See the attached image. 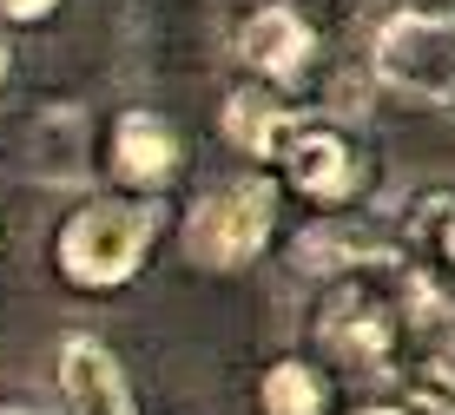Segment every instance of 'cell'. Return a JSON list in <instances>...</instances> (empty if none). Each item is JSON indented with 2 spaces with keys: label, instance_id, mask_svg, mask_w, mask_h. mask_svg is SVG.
Instances as JSON below:
<instances>
[{
  "label": "cell",
  "instance_id": "15",
  "mask_svg": "<svg viewBox=\"0 0 455 415\" xmlns=\"http://www.w3.org/2000/svg\"><path fill=\"white\" fill-rule=\"evenodd\" d=\"M53 13H60V0H0V20L7 27H40Z\"/></svg>",
  "mask_w": 455,
  "mask_h": 415
},
{
  "label": "cell",
  "instance_id": "1",
  "mask_svg": "<svg viewBox=\"0 0 455 415\" xmlns=\"http://www.w3.org/2000/svg\"><path fill=\"white\" fill-rule=\"evenodd\" d=\"M152 237H159V204L152 198H86L60 218L53 231V270L67 291H86V297H106V291H125L146 264Z\"/></svg>",
  "mask_w": 455,
  "mask_h": 415
},
{
  "label": "cell",
  "instance_id": "18",
  "mask_svg": "<svg viewBox=\"0 0 455 415\" xmlns=\"http://www.w3.org/2000/svg\"><path fill=\"white\" fill-rule=\"evenodd\" d=\"M7 73H13V46H7V20H0V86H7Z\"/></svg>",
  "mask_w": 455,
  "mask_h": 415
},
{
  "label": "cell",
  "instance_id": "8",
  "mask_svg": "<svg viewBox=\"0 0 455 415\" xmlns=\"http://www.w3.org/2000/svg\"><path fill=\"white\" fill-rule=\"evenodd\" d=\"M27 179L53 185V191H80L92 179V119L86 106H40L27 125Z\"/></svg>",
  "mask_w": 455,
  "mask_h": 415
},
{
  "label": "cell",
  "instance_id": "7",
  "mask_svg": "<svg viewBox=\"0 0 455 415\" xmlns=\"http://www.w3.org/2000/svg\"><path fill=\"white\" fill-rule=\"evenodd\" d=\"M185 165V139L179 125L165 113H152V106H125L113 119V132H106V172H113L119 191H132V198H159V191L179 179Z\"/></svg>",
  "mask_w": 455,
  "mask_h": 415
},
{
  "label": "cell",
  "instance_id": "6",
  "mask_svg": "<svg viewBox=\"0 0 455 415\" xmlns=\"http://www.w3.org/2000/svg\"><path fill=\"white\" fill-rule=\"evenodd\" d=\"M277 172H284V185L297 191V198H310V204H323V211H343V204H356L363 198V185H370V158L363 146H356L343 125L331 119H297V132L284 139V152L271 158Z\"/></svg>",
  "mask_w": 455,
  "mask_h": 415
},
{
  "label": "cell",
  "instance_id": "12",
  "mask_svg": "<svg viewBox=\"0 0 455 415\" xmlns=\"http://www.w3.org/2000/svg\"><path fill=\"white\" fill-rule=\"evenodd\" d=\"M337 389L310 356H277L258 376V415H331Z\"/></svg>",
  "mask_w": 455,
  "mask_h": 415
},
{
  "label": "cell",
  "instance_id": "16",
  "mask_svg": "<svg viewBox=\"0 0 455 415\" xmlns=\"http://www.w3.org/2000/svg\"><path fill=\"white\" fill-rule=\"evenodd\" d=\"M0 415H53V409L34 403V395H0Z\"/></svg>",
  "mask_w": 455,
  "mask_h": 415
},
{
  "label": "cell",
  "instance_id": "3",
  "mask_svg": "<svg viewBox=\"0 0 455 415\" xmlns=\"http://www.w3.org/2000/svg\"><path fill=\"white\" fill-rule=\"evenodd\" d=\"M310 337L317 349L350 370L356 382H403V337H396V297L370 283V270L331 277V291L310 310Z\"/></svg>",
  "mask_w": 455,
  "mask_h": 415
},
{
  "label": "cell",
  "instance_id": "5",
  "mask_svg": "<svg viewBox=\"0 0 455 415\" xmlns=\"http://www.w3.org/2000/svg\"><path fill=\"white\" fill-rule=\"evenodd\" d=\"M231 53H238L244 79H258V86L271 92H304L310 79H317V60H323V34L317 20H310L304 7H291V0H258V7L238 20V34H231Z\"/></svg>",
  "mask_w": 455,
  "mask_h": 415
},
{
  "label": "cell",
  "instance_id": "17",
  "mask_svg": "<svg viewBox=\"0 0 455 415\" xmlns=\"http://www.w3.org/2000/svg\"><path fill=\"white\" fill-rule=\"evenodd\" d=\"M356 415H422V409H410V403H363Z\"/></svg>",
  "mask_w": 455,
  "mask_h": 415
},
{
  "label": "cell",
  "instance_id": "13",
  "mask_svg": "<svg viewBox=\"0 0 455 415\" xmlns=\"http://www.w3.org/2000/svg\"><path fill=\"white\" fill-rule=\"evenodd\" d=\"M403 403L422 409V415H455V349H422L410 363Z\"/></svg>",
  "mask_w": 455,
  "mask_h": 415
},
{
  "label": "cell",
  "instance_id": "11",
  "mask_svg": "<svg viewBox=\"0 0 455 415\" xmlns=\"http://www.w3.org/2000/svg\"><path fill=\"white\" fill-rule=\"evenodd\" d=\"M297 119H304V113H297L284 92L258 86V79L231 86L225 106H218V132H225V146L244 152V158H258V165H271V158L284 152V139L297 132Z\"/></svg>",
  "mask_w": 455,
  "mask_h": 415
},
{
  "label": "cell",
  "instance_id": "14",
  "mask_svg": "<svg viewBox=\"0 0 455 415\" xmlns=\"http://www.w3.org/2000/svg\"><path fill=\"white\" fill-rule=\"evenodd\" d=\"M410 231L435 251V264H443V270H455V191L449 185L416 191V198H410Z\"/></svg>",
  "mask_w": 455,
  "mask_h": 415
},
{
  "label": "cell",
  "instance_id": "10",
  "mask_svg": "<svg viewBox=\"0 0 455 415\" xmlns=\"http://www.w3.org/2000/svg\"><path fill=\"white\" fill-rule=\"evenodd\" d=\"M297 264L317 277H350V270H396L410 258L389 231H376V218H317L297 237Z\"/></svg>",
  "mask_w": 455,
  "mask_h": 415
},
{
  "label": "cell",
  "instance_id": "9",
  "mask_svg": "<svg viewBox=\"0 0 455 415\" xmlns=\"http://www.w3.org/2000/svg\"><path fill=\"white\" fill-rule=\"evenodd\" d=\"M53 376H60V403H67V415H139L132 382H125L119 356L100 337H67L60 356H53Z\"/></svg>",
  "mask_w": 455,
  "mask_h": 415
},
{
  "label": "cell",
  "instance_id": "4",
  "mask_svg": "<svg viewBox=\"0 0 455 415\" xmlns=\"http://www.w3.org/2000/svg\"><path fill=\"white\" fill-rule=\"evenodd\" d=\"M370 79L416 106H455V7H396L370 34Z\"/></svg>",
  "mask_w": 455,
  "mask_h": 415
},
{
  "label": "cell",
  "instance_id": "2",
  "mask_svg": "<svg viewBox=\"0 0 455 415\" xmlns=\"http://www.w3.org/2000/svg\"><path fill=\"white\" fill-rule=\"evenodd\" d=\"M271 231H277V179L271 172L218 179L185 211V264L212 270V277H231V270L264 258Z\"/></svg>",
  "mask_w": 455,
  "mask_h": 415
}]
</instances>
